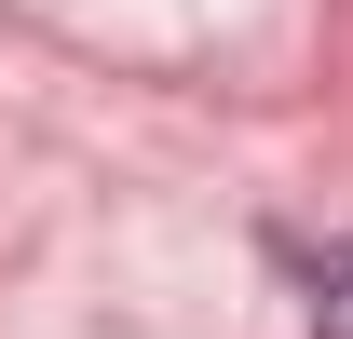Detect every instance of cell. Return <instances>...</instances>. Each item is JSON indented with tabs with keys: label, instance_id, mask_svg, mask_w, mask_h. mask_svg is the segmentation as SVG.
<instances>
[{
	"label": "cell",
	"instance_id": "6da1fadb",
	"mask_svg": "<svg viewBox=\"0 0 353 339\" xmlns=\"http://www.w3.org/2000/svg\"><path fill=\"white\" fill-rule=\"evenodd\" d=\"M299 298H312V339H353V231L299 245Z\"/></svg>",
	"mask_w": 353,
	"mask_h": 339
}]
</instances>
